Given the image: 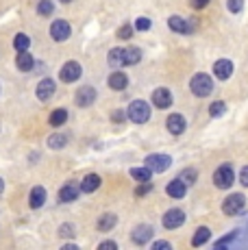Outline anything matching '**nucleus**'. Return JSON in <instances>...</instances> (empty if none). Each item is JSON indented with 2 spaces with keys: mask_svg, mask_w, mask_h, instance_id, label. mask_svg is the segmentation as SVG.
<instances>
[{
  "mask_svg": "<svg viewBox=\"0 0 248 250\" xmlns=\"http://www.w3.org/2000/svg\"><path fill=\"white\" fill-rule=\"evenodd\" d=\"M126 113H128V120L135 124H144L150 120V107H148V103H144V100H133V103L128 104Z\"/></svg>",
  "mask_w": 248,
  "mask_h": 250,
  "instance_id": "2",
  "label": "nucleus"
},
{
  "mask_svg": "<svg viewBox=\"0 0 248 250\" xmlns=\"http://www.w3.org/2000/svg\"><path fill=\"white\" fill-rule=\"evenodd\" d=\"M65 120H68V111L65 109H55V111L50 113V126H61V124H65Z\"/></svg>",
  "mask_w": 248,
  "mask_h": 250,
  "instance_id": "27",
  "label": "nucleus"
},
{
  "mask_svg": "<svg viewBox=\"0 0 248 250\" xmlns=\"http://www.w3.org/2000/svg\"><path fill=\"white\" fill-rule=\"evenodd\" d=\"M81 72H83V70H81V65L76 63V61H68V63L59 70V76H61V81H63V83H74V81H79Z\"/></svg>",
  "mask_w": 248,
  "mask_h": 250,
  "instance_id": "10",
  "label": "nucleus"
},
{
  "mask_svg": "<svg viewBox=\"0 0 248 250\" xmlns=\"http://www.w3.org/2000/svg\"><path fill=\"white\" fill-rule=\"evenodd\" d=\"M94 100H96V89H94L92 85L81 87L74 96V103L79 104V107H89V104H94Z\"/></svg>",
  "mask_w": 248,
  "mask_h": 250,
  "instance_id": "11",
  "label": "nucleus"
},
{
  "mask_svg": "<svg viewBox=\"0 0 248 250\" xmlns=\"http://www.w3.org/2000/svg\"><path fill=\"white\" fill-rule=\"evenodd\" d=\"M107 61L113 70H120L122 65H126V57H124V48H111L107 55Z\"/></svg>",
  "mask_w": 248,
  "mask_h": 250,
  "instance_id": "17",
  "label": "nucleus"
},
{
  "mask_svg": "<svg viewBox=\"0 0 248 250\" xmlns=\"http://www.w3.org/2000/svg\"><path fill=\"white\" fill-rule=\"evenodd\" d=\"M209 237H211V230H209L207 227H200L196 229V233H194V237H192V246H203V244H207L209 242Z\"/></svg>",
  "mask_w": 248,
  "mask_h": 250,
  "instance_id": "25",
  "label": "nucleus"
},
{
  "mask_svg": "<svg viewBox=\"0 0 248 250\" xmlns=\"http://www.w3.org/2000/svg\"><path fill=\"white\" fill-rule=\"evenodd\" d=\"M16 65H18V70H22V72H31L33 65H35V59H33V57L24 50V52H20V55H18Z\"/></svg>",
  "mask_w": 248,
  "mask_h": 250,
  "instance_id": "23",
  "label": "nucleus"
},
{
  "mask_svg": "<svg viewBox=\"0 0 248 250\" xmlns=\"http://www.w3.org/2000/svg\"><path fill=\"white\" fill-rule=\"evenodd\" d=\"M55 91H57L55 81H52V79H41L40 83H37L35 94H37V98H40L41 103H46V100H50L52 96H55Z\"/></svg>",
  "mask_w": 248,
  "mask_h": 250,
  "instance_id": "9",
  "label": "nucleus"
},
{
  "mask_svg": "<svg viewBox=\"0 0 248 250\" xmlns=\"http://www.w3.org/2000/svg\"><path fill=\"white\" fill-rule=\"evenodd\" d=\"M46 203V189L44 187H33L31 189V196H28V207H31V209H40L41 205Z\"/></svg>",
  "mask_w": 248,
  "mask_h": 250,
  "instance_id": "19",
  "label": "nucleus"
},
{
  "mask_svg": "<svg viewBox=\"0 0 248 250\" xmlns=\"http://www.w3.org/2000/svg\"><path fill=\"white\" fill-rule=\"evenodd\" d=\"M116 224H118L116 213H104V215H100V220L96 222V229L100 230V233H107V230H111Z\"/></svg>",
  "mask_w": 248,
  "mask_h": 250,
  "instance_id": "20",
  "label": "nucleus"
},
{
  "mask_svg": "<svg viewBox=\"0 0 248 250\" xmlns=\"http://www.w3.org/2000/svg\"><path fill=\"white\" fill-rule=\"evenodd\" d=\"M148 191H152V183H150V181H148V183H142V185L135 189V196L140 198V196H146Z\"/></svg>",
  "mask_w": 248,
  "mask_h": 250,
  "instance_id": "37",
  "label": "nucleus"
},
{
  "mask_svg": "<svg viewBox=\"0 0 248 250\" xmlns=\"http://www.w3.org/2000/svg\"><path fill=\"white\" fill-rule=\"evenodd\" d=\"M152 233H155V229H152L150 224H140V227L133 229L131 239L137 244V246H144L146 242H150L152 239Z\"/></svg>",
  "mask_w": 248,
  "mask_h": 250,
  "instance_id": "8",
  "label": "nucleus"
},
{
  "mask_svg": "<svg viewBox=\"0 0 248 250\" xmlns=\"http://www.w3.org/2000/svg\"><path fill=\"white\" fill-rule=\"evenodd\" d=\"M59 235H61V237H72V235H74L72 224H63V227L59 229Z\"/></svg>",
  "mask_w": 248,
  "mask_h": 250,
  "instance_id": "39",
  "label": "nucleus"
},
{
  "mask_svg": "<svg viewBox=\"0 0 248 250\" xmlns=\"http://www.w3.org/2000/svg\"><path fill=\"white\" fill-rule=\"evenodd\" d=\"M196 176H198V172L194 170V167H187V170H183L181 172V179H183L187 185H192V183H196Z\"/></svg>",
  "mask_w": 248,
  "mask_h": 250,
  "instance_id": "32",
  "label": "nucleus"
},
{
  "mask_svg": "<svg viewBox=\"0 0 248 250\" xmlns=\"http://www.w3.org/2000/svg\"><path fill=\"white\" fill-rule=\"evenodd\" d=\"M172 91L165 89V87H157L152 91V104H155L157 109H168L170 104H172Z\"/></svg>",
  "mask_w": 248,
  "mask_h": 250,
  "instance_id": "7",
  "label": "nucleus"
},
{
  "mask_svg": "<svg viewBox=\"0 0 248 250\" xmlns=\"http://www.w3.org/2000/svg\"><path fill=\"white\" fill-rule=\"evenodd\" d=\"M65 144H68V137H65V135H50V137H48V146L55 148V150L63 148Z\"/></svg>",
  "mask_w": 248,
  "mask_h": 250,
  "instance_id": "29",
  "label": "nucleus"
},
{
  "mask_svg": "<svg viewBox=\"0 0 248 250\" xmlns=\"http://www.w3.org/2000/svg\"><path fill=\"white\" fill-rule=\"evenodd\" d=\"M100 187V176L98 174H87L83 181H81V191L83 194H92Z\"/></svg>",
  "mask_w": 248,
  "mask_h": 250,
  "instance_id": "21",
  "label": "nucleus"
},
{
  "mask_svg": "<svg viewBox=\"0 0 248 250\" xmlns=\"http://www.w3.org/2000/svg\"><path fill=\"white\" fill-rule=\"evenodd\" d=\"M126 115H128V113H124L122 109H116V111L111 113V120H113V122L120 124V122H124V120H126Z\"/></svg>",
  "mask_w": 248,
  "mask_h": 250,
  "instance_id": "38",
  "label": "nucleus"
},
{
  "mask_svg": "<svg viewBox=\"0 0 248 250\" xmlns=\"http://www.w3.org/2000/svg\"><path fill=\"white\" fill-rule=\"evenodd\" d=\"M152 250H172V244L170 242H155L152 244Z\"/></svg>",
  "mask_w": 248,
  "mask_h": 250,
  "instance_id": "40",
  "label": "nucleus"
},
{
  "mask_svg": "<svg viewBox=\"0 0 248 250\" xmlns=\"http://www.w3.org/2000/svg\"><path fill=\"white\" fill-rule=\"evenodd\" d=\"M227 7L231 13H240L242 7H244V0H227Z\"/></svg>",
  "mask_w": 248,
  "mask_h": 250,
  "instance_id": "35",
  "label": "nucleus"
},
{
  "mask_svg": "<svg viewBox=\"0 0 248 250\" xmlns=\"http://www.w3.org/2000/svg\"><path fill=\"white\" fill-rule=\"evenodd\" d=\"M124 57H126V65H135V63H140L142 61V50L140 48H135V46L124 48Z\"/></svg>",
  "mask_w": 248,
  "mask_h": 250,
  "instance_id": "26",
  "label": "nucleus"
},
{
  "mask_svg": "<svg viewBox=\"0 0 248 250\" xmlns=\"http://www.w3.org/2000/svg\"><path fill=\"white\" fill-rule=\"evenodd\" d=\"M131 176L135 179L137 183H148L152 179V170L148 166H144V167H133L131 170Z\"/></svg>",
  "mask_w": 248,
  "mask_h": 250,
  "instance_id": "24",
  "label": "nucleus"
},
{
  "mask_svg": "<svg viewBox=\"0 0 248 250\" xmlns=\"http://www.w3.org/2000/svg\"><path fill=\"white\" fill-rule=\"evenodd\" d=\"M213 74H216L220 81H227L228 76L233 74V63H231L228 59H220V61H216V63H213Z\"/></svg>",
  "mask_w": 248,
  "mask_h": 250,
  "instance_id": "18",
  "label": "nucleus"
},
{
  "mask_svg": "<svg viewBox=\"0 0 248 250\" xmlns=\"http://www.w3.org/2000/svg\"><path fill=\"white\" fill-rule=\"evenodd\" d=\"M168 24H170V28H172L174 33H181V35H185V33L192 31V26H189V24L185 22L183 18H179V16H172V18L168 20Z\"/></svg>",
  "mask_w": 248,
  "mask_h": 250,
  "instance_id": "22",
  "label": "nucleus"
},
{
  "mask_svg": "<svg viewBox=\"0 0 248 250\" xmlns=\"http://www.w3.org/2000/svg\"><path fill=\"white\" fill-rule=\"evenodd\" d=\"M144 163L152 172H165L170 166H172V159H170L168 155H148Z\"/></svg>",
  "mask_w": 248,
  "mask_h": 250,
  "instance_id": "5",
  "label": "nucleus"
},
{
  "mask_svg": "<svg viewBox=\"0 0 248 250\" xmlns=\"http://www.w3.org/2000/svg\"><path fill=\"white\" fill-rule=\"evenodd\" d=\"M28 46H31V40H28V35H24V33H18V35L13 37V48H16L18 52L28 50Z\"/></svg>",
  "mask_w": 248,
  "mask_h": 250,
  "instance_id": "28",
  "label": "nucleus"
},
{
  "mask_svg": "<svg viewBox=\"0 0 248 250\" xmlns=\"http://www.w3.org/2000/svg\"><path fill=\"white\" fill-rule=\"evenodd\" d=\"M98 248L100 250H118V244L116 242H103Z\"/></svg>",
  "mask_w": 248,
  "mask_h": 250,
  "instance_id": "42",
  "label": "nucleus"
},
{
  "mask_svg": "<svg viewBox=\"0 0 248 250\" xmlns=\"http://www.w3.org/2000/svg\"><path fill=\"white\" fill-rule=\"evenodd\" d=\"M183 222H185V213L181 209L165 211V215H164V227L165 229H179V227H183Z\"/></svg>",
  "mask_w": 248,
  "mask_h": 250,
  "instance_id": "12",
  "label": "nucleus"
},
{
  "mask_svg": "<svg viewBox=\"0 0 248 250\" xmlns=\"http://www.w3.org/2000/svg\"><path fill=\"white\" fill-rule=\"evenodd\" d=\"M244 207H246V198L242 194H231L228 198H224V203H222V211L227 215H237V213H242L244 211Z\"/></svg>",
  "mask_w": 248,
  "mask_h": 250,
  "instance_id": "4",
  "label": "nucleus"
},
{
  "mask_svg": "<svg viewBox=\"0 0 248 250\" xmlns=\"http://www.w3.org/2000/svg\"><path fill=\"white\" fill-rule=\"evenodd\" d=\"M52 11H55V4L50 0H40V4H37V13L40 16H50Z\"/></svg>",
  "mask_w": 248,
  "mask_h": 250,
  "instance_id": "30",
  "label": "nucleus"
},
{
  "mask_svg": "<svg viewBox=\"0 0 248 250\" xmlns=\"http://www.w3.org/2000/svg\"><path fill=\"white\" fill-rule=\"evenodd\" d=\"M224 111H227V104H224L222 100H218V103H211V107H209V113H211V118H220Z\"/></svg>",
  "mask_w": 248,
  "mask_h": 250,
  "instance_id": "31",
  "label": "nucleus"
},
{
  "mask_svg": "<svg viewBox=\"0 0 248 250\" xmlns=\"http://www.w3.org/2000/svg\"><path fill=\"white\" fill-rule=\"evenodd\" d=\"M70 33H72V28H70V24L65 20H55L50 26V37L55 42H65L70 37Z\"/></svg>",
  "mask_w": 248,
  "mask_h": 250,
  "instance_id": "6",
  "label": "nucleus"
},
{
  "mask_svg": "<svg viewBox=\"0 0 248 250\" xmlns=\"http://www.w3.org/2000/svg\"><path fill=\"white\" fill-rule=\"evenodd\" d=\"M189 87H192V94L198 96V98H205V96H209L213 91V81L209 74H205V72H198V74L192 76V83H189Z\"/></svg>",
  "mask_w": 248,
  "mask_h": 250,
  "instance_id": "1",
  "label": "nucleus"
},
{
  "mask_svg": "<svg viewBox=\"0 0 248 250\" xmlns=\"http://www.w3.org/2000/svg\"><path fill=\"white\" fill-rule=\"evenodd\" d=\"M165 191H168L170 198H176V200H179V198H183L185 191H187V183H185V181L179 176V179H174V181H170V183H168Z\"/></svg>",
  "mask_w": 248,
  "mask_h": 250,
  "instance_id": "14",
  "label": "nucleus"
},
{
  "mask_svg": "<svg viewBox=\"0 0 248 250\" xmlns=\"http://www.w3.org/2000/svg\"><path fill=\"white\" fill-rule=\"evenodd\" d=\"M133 26H135V31H148V28H150V20H148V18H137Z\"/></svg>",
  "mask_w": 248,
  "mask_h": 250,
  "instance_id": "36",
  "label": "nucleus"
},
{
  "mask_svg": "<svg viewBox=\"0 0 248 250\" xmlns=\"http://www.w3.org/2000/svg\"><path fill=\"white\" fill-rule=\"evenodd\" d=\"M2 191H4V181L0 179V194H2Z\"/></svg>",
  "mask_w": 248,
  "mask_h": 250,
  "instance_id": "43",
  "label": "nucleus"
},
{
  "mask_svg": "<svg viewBox=\"0 0 248 250\" xmlns=\"http://www.w3.org/2000/svg\"><path fill=\"white\" fill-rule=\"evenodd\" d=\"M235 237H237V230H231V233H228L227 237L218 239V242H216V248H224V246H228V244H231Z\"/></svg>",
  "mask_w": 248,
  "mask_h": 250,
  "instance_id": "33",
  "label": "nucleus"
},
{
  "mask_svg": "<svg viewBox=\"0 0 248 250\" xmlns=\"http://www.w3.org/2000/svg\"><path fill=\"white\" fill-rule=\"evenodd\" d=\"M165 126H168V131L172 133V135H181L187 124H185V118L181 113H170L168 120H165Z\"/></svg>",
  "mask_w": 248,
  "mask_h": 250,
  "instance_id": "13",
  "label": "nucleus"
},
{
  "mask_svg": "<svg viewBox=\"0 0 248 250\" xmlns=\"http://www.w3.org/2000/svg\"><path fill=\"white\" fill-rule=\"evenodd\" d=\"M61 2H70V0H61Z\"/></svg>",
  "mask_w": 248,
  "mask_h": 250,
  "instance_id": "44",
  "label": "nucleus"
},
{
  "mask_svg": "<svg viewBox=\"0 0 248 250\" xmlns=\"http://www.w3.org/2000/svg\"><path fill=\"white\" fill-rule=\"evenodd\" d=\"M79 191H81V185H76V183H65L59 189V200L61 203H72V200L79 198Z\"/></svg>",
  "mask_w": 248,
  "mask_h": 250,
  "instance_id": "15",
  "label": "nucleus"
},
{
  "mask_svg": "<svg viewBox=\"0 0 248 250\" xmlns=\"http://www.w3.org/2000/svg\"><path fill=\"white\" fill-rule=\"evenodd\" d=\"M133 24H124V26L120 28V31H118V37H120V40H131V35H133Z\"/></svg>",
  "mask_w": 248,
  "mask_h": 250,
  "instance_id": "34",
  "label": "nucleus"
},
{
  "mask_svg": "<svg viewBox=\"0 0 248 250\" xmlns=\"http://www.w3.org/2000/svg\"><path fill=\"white\" fill-rule=\"evenodd\" d=\"M233 183H235V172H233V167L228 163H224V166H220L213 172V185L218 189H228Z\"/></svg>",
  "mask_w": 248,
  "mask_h": 250,
  "instance_id": "3",
  "label": "nucleus"
},
{
  "mask_svg": "<svg viewBox=\"0 0 248 250\" xmlns=\"http://www.w3.org/2000/svg\"><path fill=\"white\" fill-rule=\"evenodd\" d=\"M107 83H109V87H111V89H116V91H122V89H124V87H126V85H128V76L124 74V72H120V70H113L111 74H109Z\"/></svg>",
  "mask_w": 248,
  "mask_h": 250,
  "instance_id": "16",
  "label": "nucleus"
},
{
  "mask_svg": "<svg viewBox=\"0 0 248 250\" xmlns=\"http://www.w3.org/2000/svg\"><path fill=\"white\" fill-rule=\"evenodd\" d=\"M240 183L244 187H248V166L242 167V172H240Z\"/></svg>",
  "mask_w": 248,
  "mask_h": 250,
  "instance_id": "41",
  "label": "nucleus"
}]
</instances>
